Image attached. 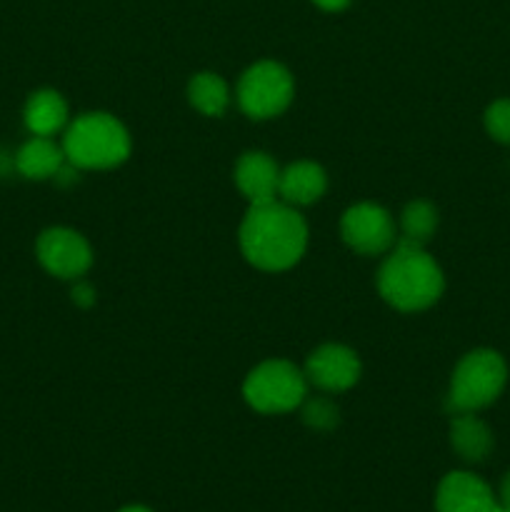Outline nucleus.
Listing matches in <instances>:
<instances>
[{"instance_id":"nucleus-5","label":"nucleus","mask_w":510,"mask_h":512,"mask_svg":"<svg viewBox=\"0 0 510 512\" xmlns=\"http://www.w3.org/2000/svg\"><path fill=\"white\" fill-rule=\"evenodd\" d=\"M243 395L253 410L263 415H283L305 403L308 378L288 360H265L250 370Z\"/></svg>"},{"instance_id":"nucleus-21","label":"nucleus","mask_w":510,"mask_h":512,"mask_svg":"<svg viewBox=\"0 0 510 512\" xmlns=\"http://www.w3.org/2000/svg\"><path fill=\"white\" fill-rule=\"evenodd\" d=\"M320 10H328V13H338L350 5V0H313Z\"/></svg>"},{"instance_id":"nucleus-1","label":"nucleus","mask_w":510,"mask_h":512,"mask_svg":"<svg viewBox=\"0 0 510 512\" xmlns=\"http://www.w3.org/2000/svg\"><path fill=\"white\" fill-rule=\"evenodd\" d=\"M308 225L293 205L283 200L250 205L240 225V250L250 265L268 273L288 270L303 258Z\"/></svg>"},{"instance_id":"nucleus-18","label":"nucleus","mask_w":510,"mask_h":512,"mask_svg":"<svg viewBox=\"0 0 510 512\" xmlns=\"http://www.w3.org/2000/svg\"><path fill=\"white\" fill-rule=\"evenodd\" d=\"M485 128L490 138L498 143L510 145V98H500L485 110Z\"/></svg>"},{"instance_id":"nucleus-20","label":"nucleus","mask_w":510,"mask_h":512,"mask_svg":"<svg viewBox=\"0 0 510 512\" xmlns=\"http://www.w3.org/2000/svg\"><path fill=\"white\" fill-rule=\"evenodd\" d=\"M73 300L80 305V308H88V305L95 303V290L90 285L78 283L73 288Z\"/></svg>"},{"instance_id":"nucleus-15","label":"nucleus","mask_w":510,"mask_h":512,"mask_svg":"<svg viewBox=\"0 0 510 512\" xmlns=\"http://www.w3.org/2000/svg\"><path fill=\"white\" fill-rule=\"evenodd\" d=\"M450 445L465 463H483L493 450V433L475 413H455L450 423Z\"/></svg>"},{"instance_id":"nucleus-7","label":"nucleus","mask_w":510,"mask_h":512,"mask_svg":"<svg viewBox=\"0 0 510 512\" xmlns=\"http://www.w3.org/2000/svg\"><path fill=\"white\" fill-rule=\"evenodd\" d=\"M345 245L360 255L388 253L395 245V225L385 208L375 203H358L348 208L340 220Z\"/></svg>"},{"instance_id":"nucleus-24","label":"nucleus","mask_w":510,"mask_h":512,"mask_svg":"<svg viewBox=\"0 0 510 512\" xmlns=\"http://www.w3.org/2000/svg\"><path fill=\"white\" fill-rule=\"evenodd\" d=\"M498 512H510V505H498Z\"/></svg>"},{"instance_id":"nucleus-22","label":"nucleus","mask_w":510,"mask_h":512,"mask_svg":"<svg viewBox=\"0 0 510 512\" xmlns=\"http://www.w3.org/2000/svg\"><path fill=\"white\" fill-rule=\"evenodd\" d=\"M498 503H500V505H510V470H508V473H505L503 483H500Z\"/></svg>"},{"instance_id":"nucleus-10","label":"nucleus","mask_w":510,"mask_h":512,"mask_svg":"<svg viewBox=\"0 0 510 512\" xmlns=\"http://www.w3.org/2000/svg\"><path fill=\"white\" fill-rule=\"evenodd\" d=\"M498 495L483 478L455 470L435 490V512H498Z\"/></svg>"},{"instance_id":"nucleus-3","label":"nucleus","mask_w":510,"mask_h":512,"mask_svg":"<svg viewBox=\"0 0 510 512\" xmlns=\"http://www.w3.org/2000/svg\"><path fill=\"white\" fill-rule=\"evenodd\" d=\"M63 153L73 168L108 170L128 160L130 135L108 113H85L65 128Z\"/></svg>"},{"instance_id":"nucleus-2","label":"nucleus","mask_w":510,"mask_h":512,"mask_svg":"<svg viewBox=\"0 0 510 512\" xmlns=\"http://www.w3.org/2000/svg\"><path fill=\"white\" fill-rule=\"evenodd\" d=\"M445 278L425 245L398 238L378 273V290L388 305L403 313L425 310L443 295Z\"/></svg>"},{"instance_id":"nucleus-16","label":"nucleus","mask_w":510,"mask_h":512,"mask_svg":"<svg viewBox=\"0 0 510 512\" xmlns=\"http://www.w3.org/2000/svg\"><path fill=\"white\" fill-rule=\"evenodd\" d=\"M188 98L190 105L195 110H200L203 115H223L225 108H228V85L220 75L215 73H198L188 85Z\"/></svg>"},{"instance_id":"nucleus-13","label":"nucleus","mask_w":510,"mask_h":512,"mask_svg":"<svg viewBox=\"0 0 510 512\" xmlns=\"http://www.w3.org/2000/svg\"><path fill=\"white\" fill-rule=\"evenodd\" d=\"M68 165L63 153V145H55L53 138H40L33 135L28 143L20 145L15 153V168L28 180H48L58 178L60 170Z\"/></svg>"},{"instance_id":"nucleus-8","label":"nucleus","mask_w":510,"mask_h":512,"mask_svg":"<svg viewBox=\"0 0 510 512\" xmlns=\"http://www.w3.org/2000/svg\"><path fill=\"white\" fill-rule=\"evenodd\" d=\"M35 255L50 275L63 280L80 278L93 263L88 240L70 228H48L35 243Z\"/></svg>"},{"instance_id":"nucleus-14","label":"nucleus","mask_w":510,"mask_h":512,"mask_svg":"<svg viewBox=\"0 0 510 512\" xmlns=\"http://www.w3.org/2000/svg\"><path fill=\"white\" fill-rule=\"evenodd\" d=\"M25 128L40 138H53L63 128H68V103L58 90H35L23 110Z\"/></svg>"},{"instance_id":"nucleus-23","label":"nucleus","mask_w":510,"mask_h":512,"mask_svg":"<svg viewBox=\"0 0 510 512\" xmlns=\"http://www.w3.org/2000/svg\"><path fill=\"white\" fill-rule=\"evenodd\" d=\"M118 512H153V510L145 508V505H125V508H120Z\"/></svg>"},{"instance_id":"nucleus-11","label":"nucleus","mask_w":510,"mask_h":512,"mask_svg":"<svg viewBox=\"0 0 510 512\" xmlns=\"http://www.w3.org/2000/svg\"><path fill=\"white\" fill-rule=\"evenodd\" d=\"M235 183L250 205L278 200L280 168L270 155L245 153L235 165Z\"/></svg>"},{"instance_id":"nucleus-12","label":"nucleus","mask_w":510,"mask_h":512,"mask_svg":"<svg viewBox=\"0 0 510 512\" xmlns=\"http://www.w3.org/2000/svg\"><path fill=\"white\" fill-rule=\"evenodd\" d=\"M325 185V170L318 163H310V160H300V163L288 165L285 170H280V185H278V200L293 205H310L315 200L323 198Z\"/></svg>"},{"instance_id":"nucleus-9","label":"nucleus","mask_w":510,"mask_h":512,"mask_svg":"<svg viewBox=\"0 0 510 512\" xmlns=\"http://www.w3.org/2000/svg\"><path fill=\"white\" fill-rule=\"evenodd\" d=\"M305 378L325 393H343L360 378V360L350 348L338 343L320 345L305 363Z\"/></svg>"},{"instance_id":"nucleus-4","label":"nucleus","mask_w":510,"mask_h":512,"mask_svg":"<svg viewBox=\"0 0 510 512\" xmlns=\"http://www.w3.org/2000/svg\"><path fill=\"white\" fill-rule=\"evenodd\" d=\"M508 383V365L495 350L480 348L465 355L453 370L448 390V413H478L500 398Z\"/></svg>"},{"instance_id":"nucleus-17","label":"nucleus","mask_w":510,"mask_h":512,"mask_svg":"<svg viewBox=\"0 0 510 512\" xmlns=\"http://www.w3.org/2000/svg\"><path fill=\"white\" fill-rule=\"evenodd\" d=\"M400 228H403L400 238L425 245L438 228V210L425 200H413L405 205L403 215H400Z\"/></svg>"},{"instance_id":"nucleus-6","label":"nucleus","mask_w":510,"mask_h":512,"mask_svg":"<svg viewBox=\"0 0 510 512\" xmlns=\"http://www.w3.org/2000/svg\"><path fill=\"white\" fill-rule=\"evenodd\" d=\"M293 75L275 60L250 65L238 83V103L253 120H268L283 113L293 100Z\"/></svg>"},{"instance_id":"nucleus-19","label":"nucleus","mask_w":510,"mask_h":512,"mask_svg":"<svg viewBox=\"0 0 510 512\" xmlns=\"http://www.w3.org/2000/svg\"><path fill=\"white\" fill-rule=\"evenodd\" d=\"M303 420L315 430H330L338 425V408L328 398L308 400L303 408Z\"/></svg>"}]
</instances>
